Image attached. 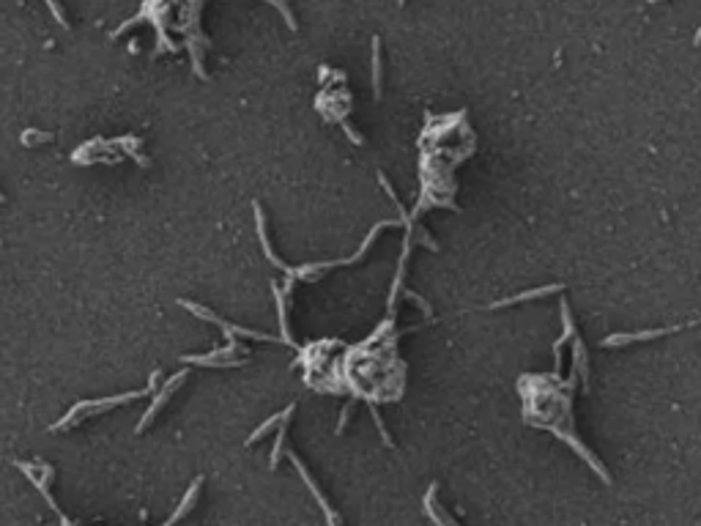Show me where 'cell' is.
I'll use <instances>...</instances> for the list:
<instances>
[{
  "instance_id": "cell-1",
  "label": "cell",
  "mask_w": 701,
  "mask_h": 526,
  "mask_svg": "<svg viewBox=\"0 0 701 526\" xmlns=\"http://www.w3.org/2000/svg\"><path fill=\"white\" fill-rule=\"evenodd\" d=\"M156 381H159V373H151V384L146 392H126V395H118V398H104V401H91V403H77L75 408H72V414L66 417V420H61L55 430H61V427H72L80 422V414H99L104 408H113V406H121L126 401H134V398H143V395H149L156 389Z\"/></svg>"
},
{
  "instance_id": "cell-2",
  "label": "cell",
  "mask_w": 701,
  "mask_h": 526,
  "mask_svg": "<svg viewBox=\"0 0 701 526\" xmlns=\"http://www.w3.org/2000/svg\"><path fill=\"white\" fill-rule=\"evenodd\" d=\"M701 318L690 321V324L682 326H669V329H652V332H633V334H611L605 337L600 346L602 349H617V346H630V343H641V340H655V337H663V334H674V332H682V329H693L699 326Z\"/></svg>"
},
{
  "instance_id": "cell-3",
  "label": "cell",
  "mask_w": 701,
  "mask_h": 526,
  "mask_svg": "<svg viewBox=\"0 0 701 526\" xmlns=\"http://www.w3.org/2000/svg\"><path fill=\"white\" fill-rule=\"evenodd\" d=\"M17 466L25 472L27 477H30V482L44 494V499H47V504H50L52 510L58 513V504H55V499H52V494H50V477H52V466H44V463H23V461H17Z\"/></svg>"
},
{
  "instance_id": "cell-4",
  "label": "cell",
  "mask_w": 701,
  "mask_h": 526,
  "mask_svg": "<svg viewBox=\"0 0 701 526\" xmlns=\"http://www.w3.org/2000/svg\"><path fill=\"white\" fill-rule=\"evenodd\" d=\"M288 458H291V463H293V469H296V472H299V475H301V480H304V482H307V488H310V494H312V496H315V499H318V504H321V510H324V513H326V518H329V521H331V524H340V515H337V513H334V510H331V504H329V501H326V496H324V494H321V488H318V485H315V482H312V477H310V472H307V469H304V463H301V461H299V455H296V452H288Z\"/></svg>"
},
{
  "instance_id": "cell-5",
  "label": "cell",
  "mask_w": 701,
  "mask_h": 526,
  "mask_svg": "<svg viewBox=\"0 0 701 526\" xmlns=\"http://www.w3.org/2000/svg\"><path fill=\"white\" fill-rule=\"evenodd\" d=\"M184 378H187V370H181L178 376H173V378H170V381H168V384H165V387H162V392L156 395V401L151 403V408H149V411H146V417L140 420V425H137V433H140V430H146V425H149L151 420H153V417H156V414L162 411V406H165V403L170 401V395H173V392H175V387H178V384L184 381Z\"/></svg>"
},
{
  "instance_id": "cell-6",
  "label": "cell",
  "mask_w": 701,
  "mask_h": 526,
  "mask_svg": "<svg viewBox=\"0 0 701 526\" xmlns=\"http://www.w3.org/2000/svg\"><path fill=\"white\" fill-rule=\"evenodd\" d=\"M564 285H543V288H531V291H524V294H515V296H507V299H499L491 304V310H501V307H512V304H521V301H531V299H540V296H548V294H556V291H562Z\"/></svg>"
},
{
  "instance_id": "cell-7",
  "label": "cell",
  "mask_w": 701,
  "mask_h": 526,
  "mask_svg": "<svg viewBox=\"0 0 701 526\" xmlns=\"http://www.w3.org/2000/svg\"><path fill=\"white\" fill-rule=\"evenodd\" d=\"M570 340H573V365L578 368V376L583 378V389L589 392V353H586V346H583V340L578 334H573Z\"/></svg>"
},
{
  "instance_id": "cell-8",
  "label": "cell",
  "mask_w": 701,
  "mask_h": 526,
  "mask_svg": "<svg viewBox=\"0 0 701 526\" xmlns=\"http://www.w3.org/2000/svg\"><path fill=\"white\" fill-rule=\"evenodd\" d=\"M436 494H438V485L433 482V485L427 488V494H425V515L430 518V521H436V524H452L447 515H441V513H438V501H436Z\"/></svg>"
},
{
  "instance_id": "cell-9",
  "label": "cell",
  "mask_w": 701,
  "mask_h": 526,
  "mask_svg": "<svg viewBox=\"0 0 701 526\" xmlns=\"http://www.w3.org/2000/svg\"><path fill=\"white\" fill-rule=\"evenodd\" d=\"M293 411H296V403H291V406H288V408H285V411H279V414H274V417H272V420H269V422H263V425L258 427V430H255V433H252L250 439H247V444H255V442H258V439H260V436H266V433H269V430H272V427H274L277 422H279V420H282V417H288V414H293Z\"/></svg>"
},
{
  "instance_id": "cell-10",
  "label": "cell",
  "mask_w": 701,
  "mask_h": 526,
  "mask_svg": "<svg viewBox=\"0 0 701 526\" xmlns=\"http://www.w3.org/2000/svg\"><path fill=\"white\" fill-rule=\"evenodd\" d=\"M373 96L381 99V39H373Z\"/></svg>"
},
{
  "instance_id": "cell-11",
  "label": "cell",
  "mask_w": 701,
  "mask_h": 526,
  "mask_svg": "<svg viewBox=\"0 0 701 526\" xmlns=\"http://www.w3.org/2000/svg\"><path fill=\"white\" fill-rule=\"evenodd\" d=\"M201 485H203V477H198V480L192 482V488L187 491V496H184V504H181V510H175V515L170 518V521H175V518H184V515H187V513H189V510L195 507V496L201 494Z\"/></svg>"
},
{
  "instance_id": "cell-12",
  "label": "cell",
  "mask_w": 701,
  "mask_h": 526,
  "mask_svg": "<svg viewBox=\"0 0 701 526\" xmlns=\"http://www.w3.org/2000/svg\"><path fill=\"white\" fill-rule=\"evenodd\" d=\"M288 420H291V414L279 420V433H277L274 450H272V469H277V463H279V458H282V450H285V433H288Z\"/></svg>"
},
{
  "instance_id": "cell-13",
  "label": "cell",
  "mask_w": 701,
  "mask_h": 526,
  "mask_svg": "<svg viewBox=\"0 0 701 526\" xmlns=\"http://www.w3.org/2000/svg\"><path fill=\"white\" fill-rule=\"evenodd\" d=\"M367 403H370V417H373V422H376L378 433H381V439H384V444H386V447H395V442L389 439V430H386V425H384V420H381L378 408H376V406H373V401H367Z\"/></svg>"
},
{
  "instance_id": "cell-14",
  "label": "cell",
  "mask_w": 701,
  "mask_h": 526,
  "mask_svg": "<svg viewBox=\"0 0 701 526\" xmlns=\"http://www.w3.org/2000/svg\"><path fill=\"white\" fill-rule=\"evenodd\" d=\"M266 3H272V6H274L277 11H279V14H282V17H285V23H288V27H291V30H296V20H293V14H291V8H288V6H285V0H266Z\"/></svg>"
},
{
  "instance_id": "cell-15",
  "label": "cell",
  "mask_w": 701,
  "mask_h": 526,
  "mask_svg": "<svg viewBox=\"0 0 701 526\" xmlns=\"http://www.w3.org/2000/svg\"><path fill=\"white\" fill-rule=\"evenodd\" d=\"M353 406H356V395H353V401H348L346 406H343V414H340V422H337V433H343V430H346V425H348V420H350V411H353Z\"/></svg>"
},
{
  "instance_id": "cell-16",
  "label": "cell",
  "mask_w": 701,
  "mask_h": 526,
  "mask_svg": "<svg viewBox=\"0 0 701 526\" xmlns=\"http://www.w3.org/2000/svg\"><path fill=\"white\" fill-rule=\"evenodd\" d=\"M340 126H343V132L348 134L350 143H356V146H365V137H362V134H359V132H356V129L348 124V118H343V121H340Z\"/></svg>"
},
{
  "instance_id": "cell-17",
  "label": "cell",
  "mask_w": 701,
  "mask_h": 526,
  "mask_svg": "<svg viewBox=\"0 0 701 526\" xmlns=\"http://www.w3.org/2000/svg\"><path fill=\"white\" fill-rule=\"evenodd\" d=\"M42 140H50V134H44V132H36V129H30L23 134V143L25 146H36V143H42Z\"/></svg>"
},
{
  "instance_id": "cell-18",
  "label": "cell",
  "mask_w": 701,
  "mask_h": 526,
  "mask_svg": "<svg viewBox=\"0 0 701 526\" xmlns=\"http://www.w3.org/2000/svg\"><path fill=\"white\" fill-rule=\"evenodd\" d=\"M403 296H405V299H411V301H417V304H419V310H422L425 315H430V304H427V301L422 299V296H417V294H411V291H405Z\"/></svg>"
},
{
  "instance_id": "cell-19",
  "label": "cell",
  "mask_w": 701,
  "mask_h": 526,
  "mask_svg": "<svg viewBox=\"0 0 701 526\" xmlns=\"http://www.w3.org/2000/svg\"><path fill=\"white\" fill-rule=\"evenodd\" d=\"M329 75H331V72H329V66H321V82H326V77Z\"/></svg>"
},
{
  "instance_id": "cell-20",
  "label": "cell",
  "mask_w": 701,
  "mask_h": 526,
  "mask_svg": "<svg viewBox=\"0 0 701 526\" xmlns=\"http://www.w3.org/2000/svg\"><path fill=\"white\" fill-rule=\"evenodd\" d=\"M693 44H696V47L701 44V27H699V33H696V39H693Z\"/></svg>"
},
{
  "instance_id": "cell-21",
  "label": "cell",
  "mask_w": 701,
  "mask_h": 526,
  "mask_svg": "<svg viewBox=\"0 0 701 526\" xmlns=\"http://www.w3.org/2000/svg\"><path fill=\"white\" fill-rule=\"evenodd\" d=\"M647 3H660V0H647Z\"/></svg>"
},
{
  "instance_id": "cell-22",
  "label": "cell",
  "mask_w": 701,
  "mask_h": 526,
  "mask_svg": "<svg viewBox=\"0 0 701 526\" xmlns=\"http://www.w3.org/2000/svg\"><path fill=\"white\" fill-rule=\"evenodd\" d=\"M0 201H3V195H0Z\"/></svg>"
},
{
  "instance_id": "cell-23",
  "label": "cell",
  "mask_w": 701,
  "mask_h": 526,
  "mask_svg": "<svg viewBox=\"0 0 701 526\" xmlns=\"http://www.w3.org/2000/svg\"><path fill=\"white\" fill-rule=\"evenodd\" d=\"M400 3H405V0H400Z\"/></svg>"
}]
</instances>
